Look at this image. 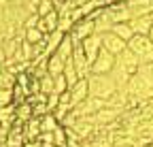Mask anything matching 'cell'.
Wrapping results in <instances>:
<instances>
[{
	"instance_id": "cell-1",
	"label": "cell",
	"mask_w": 153,
	"mask_h": 147,
	"mask_svg": "<svg viewBox=\"0 0 153 147\" xmlns=\"http://www.w3.org/2000/svg\"><path fill=\"white\" fill-rule=\"evenodd\" d=\"M87 87H89V96L98 98V100H111L117 94V85H115L111 75H89L87 77Z\"/></svg>"
},
{
	"instance_id": "cell-2",
	"label": "cell",
	"mask_w": 153,
	"mask_h": 147,
	"mask_svg": "<svg viewBox=\"0 0 153 147\" xmlns=\"http://www.w3.org/2000/svg\"><path fill=\"white\" fill-rule=\"evenodd\" d=\"M128 49L138 58L140 64H153V43L149 41V36L134 34L128 41Z\"/></svg>"
},
{
	"instance_id": "cell-3",
	"label": "cell",
	"mask_w": 153,
	"mask_h": 147,
	"mask_svg": "<svg viewBox=\"0 0 153 147\" xmlns=\"http://www.w3.org/2000/svg\"><path fill=\"white\" fill-rule=\"evenodd\" d=\"M91 34H96V24H94L91 17H83V19L76 22V24L72 26V30H70V36H72L74 43L85 41L87 36H91Z\"/></svg>"
},
{
	"instance_id": "cell-4",
	"label": "cell",
	"mask_w": 153,
	"mask_h": 147,
	"mask_svg": "<svg viewBox=\"0 0 153 147\" xmlns=\"http://www.w3.org/2000/svg\"><path fill=\"white\" fill-rule=\"evenodd\" d=\"M104 11L111 17L113 24H130L132 22V13H130V9H128L126 2H111Z\"/></svg>"
},
{
	"instance_id": "cell-5",
	"label": "cell",
	"mask_w": 153,
	"mask_h": 147,
	"mask_svg": "<svg viewBox=\"0 0 153 147\" xmlns=\"http://www.w3.org/2000/svg\"><path fill=\"white\" fill-rule=\"evenodd\" d=\"M115 66V56H111L108 51L100 49L98 58L91 64V75H111V70Z\"/></svg>"
},
{
	"instance_id": "cell-6",
	"label": "cell",
	"mask_w": 153,
	"mask_h": 147,
	"mask_svg": "<svg viewBox=\"0 0 153 147\" xmlns=\"http://www.w3.org/2000/svg\"><path fill=\"white\" fill-rule=\"evenodd\" d=\"M102 49L117 58V56H121V53L128 49V43L121 41L119 36H115L113 32H106V34H102Z\"/></svg>"
},
{
	"instance_id": "cell-7",
	"label": "cell",
	"mask_w": 153,
	"mask_h": 147,
	"mask_svg": "<svg viewBox=\"0 0 153 147\" xmlns=\"http://www.w3.org/2000/svg\"><path fill=\"white\" fill-rule=\"evenodd\" d=\"M81 47H83V53H85L87 62L94 64V60L98 58V53H100V49H102V36H100V34L87 36L85 41H81Z\"/></svg>"
},
{
	"instance_id": "cell-8",
	"label": "cell",
	"mask_w": 153,
	"mask_h": 147,
	"mask_svg": "<svg viewBox=\"0 0 153 147\" xmlns=\"http://www.w3.org/2000/svg\"><path fill=\"white\" fill-rule=\"evenodd\" d=\"M115 64H117V66H121V68L128 72L130 77H132V75H136V70H138V66H140L138 58L134 56V53H132L130 49H126V51L121 53V56H117V58H115Z\"/></svg>"
},
{
	"instance_id": "cell-9",
	"label": "cell",
	"mask_w": 153,
	"mask_h": 147,
	"mask_svg": "<svg viewBox=\"0 0 153 147\" xmlns=\"http://www.w3.org/2000/svg\"><path fill=\"white\" fill-rule=\"evenodd\" d=\"M68 94H70V107L74 109L76 104H81L85 98H89V87H87V79H79L70 90H68Z\"/></svg>"
},
{
	"instance_id": "cell-10",
	"label": "cell",
	"mask_w": 153,
	"mask_h": 147,
	"mask_svg": "<svg viewBox=\"0 0 153 147\" xmlns=\"http://www.w3.org/2000/svg\"><path fill=\"white\" fill-rule=\"evenodd\" d=\"M134 34H140V36H147L151 26H153V17L151 15H140V17H132V22H130Z\"/></svg>"
},
{
	"instance_id": "cell-11",
	"label": "cell",
	"mask_w": 153,
	"mask_h": 147,
	"mask_svg": "<svg viewBox=\"0 0 153 147\" xmlns=\"http://www.w3.org/2000/svg\"><path fill=\"white\" fill-rule=\"evenodd\" d=\"M57 19H60V15H57V11H53V13H49V15H45V17L38 19L36 30H41V32L47 36V34H51V32L57 30Z\"/></svg>"
},
{
	"instance_id": "cell-12",
	"label": "cell",
	"mask_w": 153,
	"mask_h": 147,
	"mask_svg": "<svg viewBox=\"0 0 153 147\" xmlns=\"http://www.w3.org/2000/svg\"><path fill=\"white\" fill-rule=\"evenodd\" d=\"M64 66H66V62L57 56V53H51V56L47 58V75H51V77L62 75V72H64Z\"/></svg>"
},
{
	"instance_id": "cell-13",
	"label": "cell",
	"mask_w": 153,
	"mask_h": 147,
	"mask_svg": "<svg viewBox=\"0 0 153 147\" xmlns=\"http://www.w3.org/2000/svg\"><path fill=\"white\" fill-rule=\"evenodd\" d=\"M72 49H74V41H72V36H70V34H64V39H62L60 47L55 49V53H57V56H60V58L66 62V60H70V58H72Z\"/></svg>"
},
{
	"instance_id": "cell-14",
	"label": "cell",
	"mask_w": 153,
	"mask_h": 147,
	"mask_svg": "<svg viewBox=\"0 0 153 147\" xmlns=\"http://www.w3.org/2000/svg\"><path fill=\"white\" fill-rule=\"evenodd\" d=\"M62 39H64V34H62L60 30H55V32H51V34H47V36H45V47H47V56H51V53H55V49L60 47Z\"/></svg>"
},
{
	"instance_id": "cell-15",
	"label": "cell",
	"mask_w": 153,
	"mask_h": 147,
	"mask_svg": "<svg viewBox=\"0 0 153 147\" xmlns=\"http://www.w3.org/2000/svg\"><path fill=\"white\" fill-rule=\"evenodd\" d=\"M111 32H113L115 36H119L121 41H126V43L134 36V30H132V26H130V24H113Z\"/></svg>"
},
{
	"instance_id": "cell-16",
	"label": "cell",
	"mask_w": 153,
	"mask_h": 147,
	"mask_svg": "<svg viewBox=\"0 0 153 147\" xmlns=\"http://www.w3.org/2000/svg\"><path fill=\"white\" fill-rule=\"evenodd\" d=\"M15 117L19 124H26L32 119V104L28 102H22V104H15Z\"/></svg>"
},
{
	"instance_id": "cell-17",
	"label": "cell",
	"mask_w": 153,
	"mask_h": 147,
	"mask_svg": "<svg viewBox=\"0 0 153 147\" xmlns=\"http://www.w3.org/2000/svg\"><path fill=\"white\" fill-rule=\"evenodd\" d=\"M15 83H17V77L13 72H9L7 68L0 70V90H13Z\"/></svg>"
},
{
	"instance_id": "cell-18",
	"label": "cell",
	"mask_w": 153,
	"mask_h": 147,
	"mask_svg": "<svg viewBox=\"0 0 153 147\" xmlns=\"http://www.w3.org/2000/svg\"><path fill=\"white\" fill-rule=\"evenodd\" d=\"M24 41L30 43V45H38V43H43V41H45V34H43L41 30H36V28H32V30H24Z\"/></svg>"
},
{
	"instance_id": "cell-19",
	"label": "cell",
	"mask_w": 153,
	"mask_h": 147,
	"mask_svg": "<svg viewBox=\"0 0 153 147\" xmlns=\"http://www.w3.org/2000/svg\"><path fill=\"white\" fill-rule=\"evenodd\" d=\"M53 145L55 147H68V134L64 126H57L53 130Z\"/></svg>"
},
{
	"instance_id": "cell-20",
	"label": "cell",
	"mask_w": 153,
	"mask_h": 147,
	"mask_svg": "<svg viewBox=\"0 0 153 147\" xmlns=\"http://www.w3.org/2000/svg\"><path fill=\"white\" fill-rule=\"evenodd\" d=\"M64 77H66V81H68V90L79 81V75H76V70H74V64H72V60H66V66H64Z\"/></svg>"
},
{
	"instance_id": "cell-21",
	"label": "cell",
	"mask_w": 153,
	"mask_h": 147,
	"mask_svg": "<svg viewBox=\"0 0 153 147\" xmlns=\"http://www.w3.org/2000/svg\"><path fill=\"white\" fill-rule=\"evenodd\" d=\"M57 126H60V124H57V119L51 113H47V115L41 117V132H53Z\"/></svg>"
},
{
	"instance_id": "cell-22",
	"label": "cell",
	"mask_w": 153,
	"mask_h": 147,
	"mask_svg": "<svg viewBox=\"0 0 153 147\" xmlns=\"http://www.w3.org/2000/svg\"><path fill=\"white\" fill-rule=\"evenodd\" d=\"M64 92H68V81H66V77H64V72L62 75H57V77H53V94H64Z\"/></svg>"
},
{
	"instance_id": "cell-23",
	"label": "cell",
	"mask_w": 153,
	"mask_h": 147,
	"mask_svg": "<svg viewBox=\"0 0 153 147\" xmlns=\"http://www.w3.org/2000/svg\"><path fill=\"white\" fill-rule=\"evenodd\" d=\"M38 85H41V94H45V96L53 94V77L51 75L41 77V79H38Z\"/></svg>"
},
{
	"instance_id": "cell-24",
	"label": "cell",
	"mask_w": 153,
	"mask_h": 147,
	"mask_svg": "<svg viewBox=\"0 0 153 147\" xmlns=\"http://www.w3.org/2000/svg\"><path fill=\"white\" fill-rule=\"evenodd\" d=\"M55 9H53V2L51 0H38V7H36V15L38 17H45V15H49V13H53Z\"/></svg>"
},
{
	"instance_id": "cell-25",
	"label": "cell",
	"mask_w": 153,
	"mask_h": 147,
	"mask_svg": "<svg viewBox=\"0 0 153 147\" xmlns=\"http://www.w3.org/2000/svg\"><path fill=\"white\" fill-rule=\"evenodd\" d=\"M13 104V90H0V109Z\"/></svg>"
},
{
	"instance_id": "cell-26",
	"label": "cell",
	"mask_w": 153,
	"mask_h": 147,
	"mask_svg": "<svg viewBox=\"0 0 153 147\" xmlns=\"http://www.w3.org/2000/svg\"><path fill=\"white\" fill-rule=\"evenodd\" d=\"M57 107H60V96H57V94H49L47 96V111L53 113Z\"/></svg>"
},
{
	"instance_id": "cell-27",
	"label": "cell",
	"mask_w": 153,
	"mask_h": 147,
	"mask_svg": "<svg viewBox=\"0 0 153 147\" xmlns=\"http://www.w3.org/2000/svg\"><path fill=\"white\" fill-rule=\"evenodd\" d=\"M38 19H41V17H38L36 13L28 15V19L24 22V30H32V28H36V26H38Z\"/></svg>"
},
{
	"instance_id": "cell-28",
	"label": "cell",
	"mask_w": 153,
	"mask_h": 147,
	"mask_svg": "<svg viewBox=\"0 0 153 147\" xmlns=\"http://www.w3.org/2000/svg\"><path fill=\"white\" fill-rule=\"evenodd\" d=\"M147 36H149V41L153 43V26H151V30H149V34H147Z\"/></svg>"
}]
</instances>
